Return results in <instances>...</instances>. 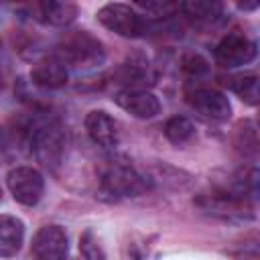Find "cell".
<instances>
[{"mask_svg": "<svg viewBox=\"0 0 260 260\" xmlns=\"http://www.w3.org/2000/svg\"><path fill=\"white\" fill-rule=\"evenodd\" d=\"M26 140L32 150V154L43 165H55L59 162L65 146V134L61 124L55 118L37 116L26 128Z\"/></svg>", "mask_w": 260, "mask_h": 260, "instance_id": "cell-1", "label": "cell"}, {"mask_svg": "<svg viewBox=\"0 0 260 260\" xmlns=\"http://www.w3.org/2000/svg\"><path fill=\"white\" fill-rule=\"evenodd\" d=\"M57 53L59 61L65 67L71 65L75 69H89L104 61L102 43L85 30H73L63 35L57 43Z\"/></svg>", "mask_w": 260, "mask_h": 260, "instance_id": "cell-2", "label": "cell"}, {"mask_svg": "<svg viewBox=\"0 0 260 260\" xmlns=\"http://www.w3.org/2000/svg\"><path fill=\"white\" fill-rule=\"evenodd\" d=\"M98 20L112 32L126 37V39H136L142 37L148 28V22L144 20L142 14L136 12L134 6L122 4V2H108L98 10Z\"/></svg>", "mask_w": 260, "mask_h": 260, "instance_id": "cell-3", "label": "cell"}, {"mask_svg": "<svg viewBox=\"0 0 260 260\" xmlns=\"http://www.w3.org/2000/svg\"><path fill=\"white\" fill-rule=\"evenodd\" d=\"M102 193L110 197H132L142 191L140 175L126 160H108L102 171Z\"/></svg>", "mask_w": 260, "mask_h": 260, "instance_id": "cell-4", "label": "cell"}, {"mask_svg": "<svg viewBox=\"0 0 260 260\" xmlns=\"http://www.w3.org/2000/svg\"><path fill=\"white\" fill-rule=\"evenodd\" d=\"M6 185L14 201L22 205H37L43 197V175L32 167H16L6 175Z\"/></svg>", "mask_w": 260, "mask_h": 260, "instance_id": "cell-5", "label": "cell"}, {"mask_svg": "<svg viewBox=\"0 0 260 260\" xmlns=\"http://www.w3.org/2000/svg\"><path fill=\"white\" fill-rule=\"evenodd\" d=\"M256 57V45L244 35H228L215 47V61L221 67H240Z\"/></svg>", "mask_w": 260, "mask_h": 260, "instance_id": "cell-6", "label": "cell"}, {"mask_svg": "<svg viewBox=\"0 0 260 260\" xmlns=\"http://www.w3.org/2000/svg\"><path fill=\"white\" fill-rule=\"evenodd\" d=\"M37 260H63L67 254V234L61 225H43L30 244Z\"/></svg>", "mask_w": 260, "mask_h": 260, "instance_id": "cell-7", "label": "cell"}, {"mask_svg": "<svg viewBox=\"0 0 260 260\" xmlns=\"http://www.w3.org/2000/svg\"><path fill=\"white\" fill-rule=\"evenodd\" d=\"M189 104L199 114L211 120H228L232 116V104L230 100L211 87H199L193 93H189Z\"/></svg>", "mask_w": 260, "mask_h": 260, "instance_id": "cell-8", "label": "cell"}, {"mask_svg": "<svg viewBox=\"0 0 260 260\" xmlns=\"http://www.w3.org/2000/svg\"><path fill=\"white\" fill-rule=\"evenodd\" d=\"M116 104L124 112L132 114L134 118H140V120L154 118L160 112L158 98L146 89H124L116 95Z\"/></svg>", "mask_w": 260, "mask_h": 260, "instance_id": "cell-9", "label": "cell"}, {"mask_svg": "<svg viewBox=\"0 0 260 260\" xmlns=\"http://www.w3.org/2000/svg\"><path fill=\"white\" fill-rule=\"evenodd\" d=\"M85 130L89 134V138L98 144V146H104V148H112L118 144V138H120V130H118V124L116 120L104 112V110H93L85 116Z\"/></svg>", "mask_w": 260, "mask_h": 260, "instance_id": "cell-10", "label": "cell"}, {"mask_svg": "<svg viewBox=\"0 0 260 260\" xmlns=\"http://www.w3.org/2000/svg\"><path fill=\"white\" fill-rule=\"evenodd\" d=\"M30 14L35 20L51 26H67L77 16V6L71 2H35L30 6Z\"/></svg>", "mask_w": 260, "mask_h": 260, "instance_id": "cell-11", "label": "cell"}, {"mask_svg": "<svg viewBox=\"0 0 260 260\" xmlns=\"http://www.w3.org/2000/svg\"><path fill=\"white\" fill-rule=\"evenodd\" d=\"M30 79L35 85H39L43 89H57L67 83V67L59 59L47 57L32 65Z\"/></svg>", "mask_w": 260, "mask_h": 260, "instance_id": "cell-12", "label": "cell"}, {"mask_svg": "<svg viewBox=\"0 0 260 260\" xmlns=\"http://www.w3.org/2000/svg\"><path fill=\"white\" fill-rule=\"evenodd\" d=\"M24 240V223L16 215H0V256H14Z\"/></svg>", "mask_w": 260, "mask_h": 260, "instance_id": "cell-13", "label": "cell"}, {"mask_svg": "<svg viewBox=\"0 0 260 260\" xmlns=\"http://www.w3.org/2000/svg\"><path fill=\"white\" fill-rule=\"evenodd\" d=\"M179 10L185 12L189 18L199 20V22H213L219 18L223 6L219 2H209V0H189V2H181Z\"/></svg>", "mask_w": 260, "mask_h": 260, "instance_id": "cell-14", "label": "cell"}, {"mask_svg": "<svg viewBox=\"0 0 260 260\" xmlns=\"http://www.w3.org/2000/svg\"><path fill=\"white\" fill-rule=\"evenodd\" d=\"M165 136L173 144H187L195 136V126L191 124L189 118L183 116H173L165 124Z\"/></svg>", "mask_w": 260, "mask_h": 260, "instance_id": "cell-15", "label": "cell"}, {"mask_svg": "<svg viewBox=\"0 0 260 260\" xmlns=\"http://www.w3.org/2000/svg\"><path fill=\"white\" fill-rule=\"evenodd\" d=\"M232 89L238 93V98H242L246 104L256 106L260 100V89H258V75L248 73V75H240L232 79Z\"/></svg>", "mask_w": 260, "mask_h": 260, "instance_id": "cell-16", "label": "cell"}, {"mask_svg": "<svg viewBox=\"0 0 260 260\" xmlns=\"http://www.w3.org/2000/svg\"><path fill=\"white\" fill-rule=\"evenodd\" d=\"M138 8H142L144 12H148L154 18H165L171 16L179 10V4L175 2H138Z\"/></svg>", "mask_w": 260, "mask_h": 260, "instance_id": "cell-17", "label": "cell"}, {"mask_svg": "<svg viewBox=\"0 0 260 260\" xmlns=\"http://www.w3.org/2000/svg\"><path fill=\"white\" fill-rule=\"evenodd\" d=\"M79 250L87 260H104V252H102V248H100V244L91 232H85L79 238Z\"/></svg>", "mask_w": 260, "mask_h": 260, "instance_id": "cell-18", "label": "cell"}, {"mask_svg": "<svg viewBox=\"0 0 260 260\" xmlns=\"http://www.w3.org/2000/svg\"><path fill=\"white\" fill-rule=\"evenodd\" d=\"M183 69L191 75H199V73H205L207 71V61L199 55H189L185 61H183Z\"/></svg>", "mask_w": 260, "mask_h": 260, "instance_id": "cell-19", "label": "cell"}, {"mask_svg": "<svg viewBox=\"0 0 260 260\" xmlns=\"http://www.w3.org/2000/svg\"><path fill=\"white\" fill-rule=\"evenodd\" d=\"M0 195H2V187H0Z\"/></svg>", "mask_w": 260, "mask_h": 260, "instance_id": "cell-20", "label": "cell"}]
</instances>
